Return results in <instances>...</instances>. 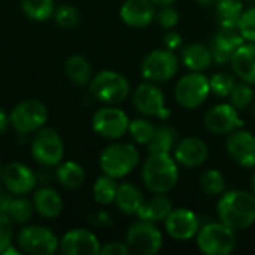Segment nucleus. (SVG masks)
I'll return each mask as SVG.
<instances>
[{
	"label": "nucleus",
	"instance_id": "49530a36",
	"mask_svg": "<svg viewBox=\"0 0 255 255\" xmlns=\"http://www.w3.org/2000/svg\"><path fill=\"white\" fill-rule=\"evenodd\" d=\"M9 126H10V118H9V115L0 108V134L4 133V131L9 128Z\"/></svg>",
	"mask_w": 255,
	"mask_h": 255
},
{
	"label": "nucleus",
	"instance_id": "4c0bfd02",
	"mask_svg": "<svg viewBox=\"0 0 255 255\" xmlns=\"http://www.w3.org/2000/svg\"><path fill=\"white\" fill-rule=\"evenodd\" d=\"M52 18L61 28H73L79 22V12L72 4H61L55 7Z\"/></svg>",
	"mask_w": 255,
	"mask_h": 255
},
{
	"label": "nucleus",
	"instance_id": "de8ad7c7",
	"mask_svg": "<svg viewBox=\"0 0 255 255\" xmlns=\"http://www.w3.org/2000/svg\"><path fill=\"white\" fill-rule=\"evenodd\" d=\"M157 7H160V6H169V4H173L176 0H151Z\"/></svg>",
	"mask_w": 255,
	"mask_h": 255
},
{
	"label": "nucleus",
	"instance_id": "e433bc0d",
	"mask_svg": "<svg viewBox=\"0 0 255 255\" xmlns=\"http://www.w3.org/2000/svg\"><path fill=\"white\" fill-rule=\"evenodd\" d=\"M229 100H230V103H232L239 112L248 109V108L253 105V102L255 100V93L253 85L241 81V82L236 84V87L233 88L232 94L229 96Z\"/></svg>",
	"mask_w": 255,
	"mask_h": 255
},
{
	"label": "nucleus",
	"instance_id": "bb28decb",
	"mask_svg": "<svg viewBox=\"0 0 255 255\" xmlns=\"http://www.w3.org/2000/svg\"><path fill=\"white\" fill-rule=\"evenodd\" d=\"M55 176H57V181L60 182V185L67 190H76V188L82 187V184L85 182V178H87L84 167L79 163L72 161V160L61 161L57 166Z\"/></svg>",
	"mask_w": 255,
	"mask_h": 255
},
{
	"label": "nucleus",
	"instance_id": "473e14b6",
	"mask_svg": "<svg viewBox=\"0 0 255 255\" xmlns=\"http://www.w3.org/2000/svg\"><path fill=\"white\" fill-rule=\"evenodd\" d=\"M247 40L238 30V27H220V30L212 39L214 45H217L218 48H221L229 54H233V51L238 49Z\"/></svg>",
	"mask_w": 255,
	"mask_h": 255
},
{
	"label": "nucleus",
	"instance_id": "cd10ccee",
	"mask_svg": "<svg viewBox=\"0 0 255 255\" xmlns=\"http://www.w3.org/2000/svg\"><path fill=\"white\" fill-rule=\"evenodd\" d=\"M178 131L173 126L161 124L155 127V133L148 143V152H169L172 154L178 143Z\"/></svg>",
	"mask_w": 255,
	"mask_h": 255
},
{
	"label": "nucleus",
	"instance_id": "8fccbe9b",
	"mask_svg": "<svg viewBox=\"0 0 255 255\" xmlns=\"http://www.w3.org/2000/svg\"><path fill=\"white\" fill-rule=\"evenodd\" d=\"M200 6H209V4H214L215 0H196Z\"/></svg>",
	"mask_w": 255,
	"mask_h": 255
},
{
	"label": "nucleus",
	"instance_id": "c756f323",
	"mask_svg": "<svg viewBox=\"0 0 255 255\" xmlns=\"http://www.w3.org/2000/svg\"><path fill=\"white\" fill-rule=\"evenodd\" d=\"M226 176L218 169H208L199 178V188L203 194L215 197L226 191Z\"/></svg>",
	"mask_w": 255,
	"mask_h": 255
},
{
	"label": "nucleus",
	"instance_id": "7ed1b4c3",
	"mask_svg": "<svg viewBox=\"0 0 255 255\" xmlns=\"http://www.w3.org/2000/svg\"><path fill=\"white\" fill-rule=\"evenodd\" d=\"M139 151L133 143L115 142L102 151L99 157V166L105 175L120 179L130 175L139 164Z\"/></svg>",
	"mask_w": 255,
	"mask_h": 255
},
{
	"label": "nucleus",
	"instance_id": "6e6552de",
	"mask_svg": "<svg viewBox=\"0 0 255 255\" xmlns=\"http://www.w3.org/2000/svg\"><path fill=\"white\" fill-rule=\"evenodd\" d=\"M33 158L46 167L58 166L64 157V142L57 130L51 127H42L34 131L30 146Z\"/></svg>",
	"mask_w": 255,
	"mask_h": 255
},
{
	"label": "nucleus",
	"instance_id": "393cba45",
	"mask_svg": "<svg viewBox=\"0 0 255 255\" xmlns=\"http://www.w3.org/2000/svg\"><path fill=\"white\" fill-rule=\"evenodd\" d=\"M143 202H145V197H143V193L140 191L139 187H136L131 182L118 184V190H117V196H115V205L123 214L136 215Z\"/></svg>",
	"mask_w": 255,
	"mask_h": 255
},
{
	"label": "nucleus",
	"instance_id": "4be33fe9",
	"mask_svg": "<svg viewBox=\"0 0 255 255\" xmlns=\"http://www.w3.org/2000/svg\"><path fill=\"white\" fill-rule=\"evenodd\" d=\"M179 61L190 72H205L214 63L209 46L199 42L184 45L179 49Z\"/></svg>",
	"mask_w": 255,
	"mask_h": 255
},
{
	"label": "nucleus",
	"instance_id": "ea45409f",
	"mask_svg": "<svg viewBox=\"0 0 255 255\" xmlns=\"http://www.w3.org/2000/svg\"><path fill=\"white\" fill-rule=\"evenodd\" d=\"M157 24L164 30H172L179 22V12L173 7V4L169 6H160L155 13Z\"/></svg>",
	"mask_w": 255,
	"mask_h": 255
},
{
	"label": "nucleus",
	"instance_id": "2f4dec72",
	"mask_svg": "<svg viewBox=\"0 0 255 255\" xmlns=\"http://www.w3.org/2000/svg\"><path fill=\"white\" fill-rule=\"evenodd\" d=\"M21 9L31 21H46L54 16V0H21Z\"/></svg>",
	"mask_w": 255,
	"mask_h": 255
},
{
	"label": "nucleus",
	"instance_id": "1a4fd4ad",
	"mask_svg": "<svg viewBox=\"0 0 255 255\" xmlns=\"http://www.w3.org/2000/svg\"><path fill=\"white\" fill-rule=\"evenodd\" d=\"M163 233L154 223L137 220L126 233V244L130 251L140 255H155L163 248Z\"/></svg>",
	"mask_w": 255,
	"mask_h": 255
},
{
	"label": "nucleus",
	"instance_id": "20e7f679",
	"mask_svg": "<svg viewBox=\"0 0 255 255\" xmlns=\"http://www.w3.org/2000/svg\"><path fill=\"white\" fill-rule=\"evenodd\" d=\"M88 87L93 97L103 105H120L130 94L128 79L115 70H100L91 78Z\"/></svg>",
	"mask_w": 255,
	"mask_h": 255
},
{
	"label": "nucleus",
	"instance_id": "79ce46f5",
	"mask_svg": "<svg viewBox=\"0 0 255 255\" xmlns=\"http://www.w3.org/2000/svg\"><path fill=\"white\" fill-rule=\"evenodd\" d=\"M163 43H164L166 49H170V51L176 52L184 46V37L181 36V33H178L176 30L172 28V30H167V33L164 34Z\"/></svg>",
	"mask_w": 255,
	"mask_h": 255
},
{
	"label": "nucleus",
	"instance_id": "a19ab883",
	"mask_svg": "<svg viewBox=\"0 0 255 255\" xmlns=\"http://www.w3.org/2000/svg\"><path fill=\"white\" fill-rule=\"evenodd\" d=\"M12 224L13 223L7 215L0 214V254H3L4 250L12 245V236H13Z\"/></svg>",
	"mask_w": 255,
	"mask_h": 255
},
{
	"label": "nucleus",
	"instance_id": "b1692460",
	"mask_svg": "<svg viewBox=\"0 0 255 255\" xmlns=\"http://www.w3.org/2000/svg\"><path fill=\"white\" fill-rule=\"evenodd\" d=\"M33 206L42 218L54 220L63 211V199L54 188L42 187L33 194Z\"/></svg>",
	"mask_w": 255,
	"mask_h": 255
},
{
	"label": "nucleus",
	"instance_id": "f257e3e1",
	"mask_svg": "<svg viewBox=\"0 0 255 255\" xmlns=\"http://www.w3.org/2000/svg\"><path fill=\"white\" fill-rule=\"evenodd\" d=\"M140 178L149 193L167 194L179 181V164L169 152H149L142 164Z\"/></svg>",
	"mask_w": 255,
	"mask_h": 255
},
{
	"label": "nucleus",
	"instance_id": "4468645a",
	"mask_svg": "<svg viewBox=\"0 0 255 255\" xmlns=\"http://www.w3.org/2000/svg\"><path fill=\"white\" fill-rule=\"evenodd\" d=\"M241 112L229 102L218 103L212 106L205 115V127L212 134L227 136L232 131L244 127V120L239 115Z\"/></svg>",
	"mask_w": 255,
	"mask_h": 255
},
{
	"label": "nucleus",
	"instance_id": "f704fd0d",
	"mask_svg": "<svg viewBox=\"0 0 255 255\" xmlns=\"http://www.w3.org/2000/svg\"><path fill=\"white\" fill-rule=\"evenodd\" d=\"M33 211H34L33 202H30L24 196H16V197H13V200L10 203L7 217L15 224H27L33 217Z\"/></svg>",
	"mask_w": 255,
	"mask_h": 255
},
{
	"label": "nucleus",
	"instance_id": "864d4df0",
	"mask_svg": "<svg viewBox=\"0 0 255 255\" xmlns=\"http://www.w3.org/2000/svg\"><path fill=\"white\" fill-rule=\"evenodd\" d=\"M1 172H3V166H1V161H0V182H1Z\"/></svg>",
	"mask_w": 255,
	"mask_h": 255
},
{
	"label": "nucleus",
	"instance_id": "aec40b11",
	"mask_svg": "<svg viewBox=\"0 0 255 255\" xmlns=\"http://www.w3.org/2000/svg\"><path fill=\"white\" fill-rule=\"evenodd\" d=\"M157 6L151 0H126L120 7L123 22L133 28H145L155 21Z\"/></svg>",
	"mask_w": 255,
	"mask_h": 255
},
{
	"label": "nucleus",
	"instance_id": "a211bd4d",
	"mask_svg": "<svg viewBox=\"0 0 255 255\" xmlns=\"http://www.w3.org/2000/svg\"><path fill=\"white\" fill-rule=\"evenodd\" d=\"M99 238L87 229H72L60 239L58 251L64 255H99Z\"/></svg>",
	"mask_w": 255,
	"mask_h": 255
},
{
	"label": "nucleus",
	"instance_id": "5701e85b",
	"mask_svg": "<svg viewBox=\"0 0 255 255\" xmlns=\"http://www.w3.org/2000/svg\"><path fill=\"white\" fill-rule=\"evenodd\" d=\"M173 209V202L167 194H154L151 199H145L142 206L139 208L136 217L137 220L148 223H164L167 215Z\"/></svg>",
	"mask_w": 255,
	"mask_h": 255
},
{
	"label": "nucleus",
	"instance_id": "603ef678",
	"mask_svg": "<svg viewBox=\"0 0 255 255\" xmlns=\"http://www.w3.org/2000/svg\"><path fill=\"white\" fill-rule=\"evenodd\" d=\"M250 111H251V115L255 118V100L253 102V105L250 106Z\"/></svg>",
	"mask_w": 255,
	"mask_h": 255
},
{
	"label": "nucleus",
	"instance_id": "2eb2a0df",
	"mask_svg": "<svg viewBox=\"0 0 255 255\" xmlns=\"http://www.w3.org/2000/svg\"><path fill=\"white\" fill-rule=\"evenodd\" d=\"M200 229V220L188 208H173L164 220L166 233L175 241H191Z\"/></svg>",
	"mask_w": 255,
	"mask_h": 255
},
{
	"label": "nucleus",
	"instance_id": "dca6fc26",
	"mask_svg": "<svg viewBox=\"0 0 255 255\" xmlns=\"http://www.w3.org/2000/svg\"><path fill=\"white\" fill-rule=\"evenodd\" d=\"M226 151L236 164L245 169H255V134L251 131L238 128L227 134Z\"/></svg>",
	"mask_w": 255,
	"mask_h": 255
},
{
	"label": "nucleus",
	"instance_id": "0eeeda50",
	"mask_svg": "<svg viewBox=\"0 0 255 255\" xmlns=\"http://www.w3.org/2000/svg\"><path fill=\"white\" fill-rule=\"evenodd\" d=\"M179 57L175 51L161 48L148 52L140 63V73L145 81L166 82L170 81L179 70Z\"/></svg>",
	"mask_w": 255,
	"mask_h": 255
},
{
	"label": "nucleus",
	"instance_id": "c85d7f7f",
	"mask_svg": "<svg viewBox=\"0 0 255 255\" xmlns=\"http://www.w3.org/2000/svg\"><path fill=\"white\" fill-rule=\"evenodd\" d=\"M215 13L220 27H238L242 15L244 0H215Z\"/></svg>",
	"mask_w": 255,
	"mask_h": 255
},
{
	"label": "nucleus",
	"instance_id": "39448f33",
	"mask_svg": "<svg viewBox=\"0 0 255 255\" xmlns=\"http://www.w3.org/2000/svg\"><path fill=\"white\" fill-rule=\"evenodd\" d=\"M196 244L203 254L229 255L236 247V230L221 221H212L200 226L196 235Z\"/></svg>",
	"mask_w": 255,
	"mask_h": 255
},
{
	"label": "nucleus",
	"instance_id": "c03bdc74",
	"mask_svg": "<svg viewBox=\"0 0 255 255\" xmlns=\"http://www.w3.org/2000/svg\"><path fill=\"white\" fill-rule=\"evenodd\" d=\"M209 49H211V54H212V60H214V63H217V64H227V63H230L232 54H229V52L223 51L221 48H218V46H217V45H214L212 42H211V45H209Z\"/></svg>",
	"mask_w": 255,
	"mask_h": 255
},
{
	"label": "nucleus",
	"instance_id": "58836bf2",
	"mask_svg": "<svg viewBox=\"0 0 255 255\" xmlns=\"http://www.w3.org/2000/svg\"><path fill=\"white\" fill-rule=\"evenodd\" d=\"M238 30L247 42L255 43V7H250L242 12L238 21Z\"/></svg>",
	"mask_w": 255,
	"mask_h": 255
},
{
	"label": "nucleus",
	"instance_id": "37998d69",
	"mask_svg": "<svg viewBox=\"0 0 255 255\" xmlns=\"http://www.w3.org/2000/svg\"><path fill=\"white\" fill-rule=\"evenodd\" d=\"M102 255H128L131 254L128 245L126 242H109L100 248Z\"/></svg>",
	"mask_w": 255,
	"mask_h": 255
},
{
	"label": "nucleus",
	"instance_id": "09e8293b",
	"mask_svg": "<svg viewBox=\"0 0 255 255\" xmlns=\"http://www.w3.org/2000/svg\"><path fill=\"white\" fill-rule=\"evenodd\" d=\"M10 254L19 255V254H21V253H19L18 250H15V248H12V245H10V247H7V248L4 250V253H3V255H10Z\"/></svg>",
	"mask_w": 255,
	"mask_h": 255
},
{
	"label": "nucleus",
	"instance_id": "9d476101",
	"mask_svg": "<svg viewBox=\"0 0 255 255\" xmlns=\"http://www.w3.org/2000/svg\"><path fill=\"white\" fill-rule=\"evenodd\" d=\"M10 126L19 134L34 133L42 128L48 121V109L45 103L36 99L22 100L12 109L10 115Z\"/></svg>",
	"mask_w": 255,
	"mask_h": 255
},
{
	"label": "nucleus",
	"instance_id": "ddd939ff",
	"mask_svg": "<svg viewBox=\"0 0 255 255\" xmlns=\"http://www.w3.org/2000/svg\"><path fill=\"white\" fill-rule=\"evenodd\" d=\"M128 124H130L128 115L123 109L117 108L115 105H106L100 108L93 115L91 120L93 130L99 136L111 140H118L126 133H128Z\"/></svg>",
	"mask_w": 255,
	"mask_h": 255
},
{
	"label": "nucleus",
	"instance_id": "72a5a7b5",
	"mask_svg": "<svg viewBox=\"0 0 255 255\" xmlns=\"http://www.w3.org/2000/svg\"><path fill=\"white\" fill-rule=\"evenodd\" d=\"M128 133H130L131 139H133L137 145L148 146V143L151 142V139H152V136H154V133H155V126H154V123H151L148 118L130 120Z\"/></svg>",
	"mask_w": 255,
	"mask_h": 255
},
{
	"label": "nucleus",
	"instance_id": "3c124183",
	"mask_svg": "<svg viewBox=\"0 0 255 255\" xmlns=\"http://www.w3.org/2000/svg\"><path fill=\"white\" fill-rule=\"evenodd\" d=\"M251 191L255 194V170L253 173V178H251Z\"/></svg>",
	"mask_w": 255,
	"mask_h": 255
},
{
	"label": "nucleus",
	"instance_id": "6ab92c4d",
	"mask_svg": "<svg viewBox=\"0 0 255 255\" xmlns=\"http://www.w3.org/2000/svg\"><path fill=\"white\" fill-rule=\"evenodd\" d=\"M172 155L175 157L179 166L194 169L206 163L209 157V148L205 140L190 136L178 140Z\"/></svg>",
	"mask_w": 255,
	"mask_h": 255
},
{
	"label": "nucleus",
	"instance_id": "a18cd8bd",
	"mask_svg": "<svg viewBox=\"0 0 255 255\" xmlns=\"http://www.w3.org/2000/svg\"><path fill=\"white\" fill-rule=\"evenodd\" d=\"M12 200H13V194L6 188H0V214L7 215Z\"/></svg>",
	"mask_w": 255,
	"mask_h": 255
},
{
	"label": "nucleus",
	"instance_id": "7c9ffc66",
	"mask_svg": "<svg viewBox=\"0 0 255 255\" xmlns=\"http://www.w3.org/2000/svg\"><path fill=\"white\" fill-rule=\"evenodd\" d=\"M117 190H118V184L117 179L109 176V175H102L96 179L94 185H93V196L94 200L102 205V206H108L111 203H115V196H117Z\"/></svg>",
	"mask_w": 255,
	"mask_h": 255
},
{
	"label": "nucleus",
	"instance_id": "412c9836",
	"mask_svg": "<svg viewBox=\"0 0 255 255\" xmlns=\"http://www.w3.org/2000/svg\"><path fill=\"white\" fill-rule=\"evenodd\" d=\"M232 70L242 82L255 84V43L245 42L233 51L230 58Z\"/></svg>",
	"mask_w": 255,
	"mask_h": 255
},
{
	"label": "nucleus",
	"instance_id": "a878e982",
	"mask_svg": "<svg viewBox=\"0 0 255 255\" xmlns=\"http://www.w3.org/2000/svg\"><path fill=\"white\" fill-rule=\"evenodd\" d=\"M64 72H66V76L75 85H79V87L88 85L91 78H93L90 61L84 55H81V54H73V55H70L66 60Z\"/></svg>",
	"mask_w": 255,
	"mask_h": 255
},
{
	"label": "nucleus",
	"instance_id": "c9c22d12",
	"mask_svg": "<svg viewBox=\"0 0 255 255\" xmlns=\"http://www.w3.org/2000/svg\"><path fill=\"white\" fill-rule=\"evenodd\" d=\"M209 84H211L212 94H215L221 99H229V96L232 94V91L238 82L235 79V73L232 75L227 72H218L209 78Z\"/></svg>",
	"mask_w": 255,
	"mask_h": 255
},
{
	"label": "nucleus",
	"instance_id": "f03ea898",
	"mask_svg": "<svg viewBox=\"0 0 255 255\" xmlns=\"http://www.w3.org/2000/svg\"><path fill=\"white\" fill-rule=\"evenodd\" d=\"M217 214L221 223L236 232L250 229L255 223V194L244 190L224 191L217 203Z\"/></svg>",
	"mask_w": 255,
	"mask_h": 255
},
{
	"label": "nucleus",
	"instance_id": "f3484780",
	"mask_svg": "<svg viewBox=\"0 0 255 255\" xmlns=\"http://www.w3.org/2000/svg\"><path fill=\"white\" fill-rule=\"evenodd\" d=\"M1 182L13 196H25L31 193L37 184L34 172L19 161H10L3 167Z\"/></svg>",
	"mask_w": 255,
	"mask_h": 255
},
{
	"label": "nucleus",
	"instance_id": "9b49d317",
	"mask_svg": "<svg viewBox=\"0 0 255 255\" xmlns=\"http://www.w3.org/2000/svg\"><path fill=\"white\" fill-rule=\"evenodd\" d=\"M133 106L143 117H157L160 120H169L170 111L166 106L164 93L155 82L145 81L137 85L131 96Z\"/></svg>",
	"mask_w": 255,
	"mask_h": 255
},
{
	"label": "nucleus",
	"instance_id": "f8f14e48",
	"mask_svg": "<svg viewBox=\"0 0 255 255\" xmlns=\"http://www.w3.org/2000/svg\"><path fill=\"white\" fill-rule=\"evenodd\" d=\"M19 248L30 255H52L60 248L55 233L43 226H25L16 236Z\"/></svg>",
	"mask_w": 255,
	"mask_h": 255
},
{
	"label": "nucleus",
	"instance_id": "423d86ee",
	"mask_svg": "<svg viewBox=\"0 0 255 255\" xmlns=\"http://www.w3.org/2000/svg\"><path fill=\"white\" fill-rule=\"evenodd\" d=\"M175 100L185 109H197L211 96L209 78L203 72H190L175 84Z\"/></svg>",
	"mask_w": 255,
	"mask_h": 255
}]
</instances>
